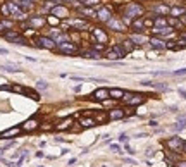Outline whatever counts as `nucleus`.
I'll list each match as a JSON object with an SVG mask.
<instances>
[{
    "mask_svg": "<svg viewBox=\"0 0 186 167\" xmlns=\"http://www.w3.org/2000/svg\"><path fill=\"white\" fill-rule=\"evenodd\" d=\"M165 145H167L169 150H172V152H186V141L179 136L169 138V140L165 141Z\"/></svg>",
    "mask_w": 186,
    "mask_h": 167,
    "instance_id": "3",
    "label": "nucleus"
},
{
    "mask_svg": "<svg viewBox=\"0 0 186 167\" xmlns=\"http://www.w3.org/2000/svg\"><path fill=\"white\" fill-rule=\"evenodd\" d=\"M141 16H143V7L140 4H134V2H131L129 5H126L124 12H122V22H126V24H131L134 19L141 17Z\"/></svg>",
    "mask_w": 186,
    "mask_h": 167,
    "instance_id": "1",
    "label": "nucleus"
},
{
    "mask_svg": "<svg viewBox=\"0 0 186 167\" xmlns=\"http://www.w3.org/2000/svg\"><path fill=\"white\" fill-rule=\"evenodd\" d=\"M119 45H121L122 49H124L126 53H128V52H133V50H134V45H133V41H131L129 38L124 40V41H122V43H119Z\"/></svg>",
    "mask_w": 186,
    "mask_h": 167,
    "instance_id": "25",
    "label": "nucleus"
},
{
    "mask_svg": "<svg viewBox=\"0 0 186 167\" xmlns=\"http://www.w3.org/2000/svg\"><path fill=\"white\" fill-rule=\"evenodd\" d=\"M112 50H114V52L117 53V55H119V59H122V57H124V55H126L124 49H122L121 45H114V47H112Z\"/></svg>",
    "mask_w": 186,
    "mask_h": 167,
    "instance_id": "31",
    "label": "nucleus"
},
{
    "mask_svg": "<svg viewBox=\"0 0 186 167\" xmlns=\"http://www.w3.org/2000/svg\"><path fill=\"white\" fill-rule=\"evenodd\" d=\"M50 16H55V17L59 19H65V17H69V10L65 9L64 5H55V7H52L50 9Z\"/></svg>",
    "mask_w": 186,
    "mask_h": 167,
    "instance_id": "8",
    "label": "nucleus"
},
{
    "mask_svg": "<svg viewBox=\"0 0 186 167\" xmlns=\"http://www.w3.org/2000/svg\"><path fill=\"white\" fill-rule=\"evenodd\" d=\"M110 148H112V150H116V152H119V153H121V146H119V145H112Z\"/></svg>",
    "mask_w": 186,
    "mask_h": 167,
    "instance_id": "44",
    "label": "nucleus"
},
{
    "mask_svg": "<svg viewBox=\"0 0 186 167\" xmlns=\"http://www.w3.org/2000/svg\"><path fill=\"white\" fill-rule=\"evenodd\" d=\"M124 117H126L124 109H112L107 114V119H110V121H119V119H124Z\"/></svg>",
    "mask_w": 186,
    "mask_h": 167,
    "instance_id": "12",
    "label": "nucleus"
},
{
    "mask_svg": "<svg viewBox=\"0 0 186 167\" xmlns=\"http://www.w3.org/2000/svg\"><path fill=\"white\" fill-rule=\"evenodd\" d=\"M91 98L97 102H105L109 98V90L107 88H98L93 91V95H91Z\"/></svg>",
    "mask_w": 186,
    "mask_h": 167,
    "instance_id": "11",
    "label": "nucleus"
},
{
    "mask_svg": "<svg viewBox=\"0 0 186 167\" xmlns=\"http://www.w3.org/2000/svg\"><path fill=\"white\" fill-rule=\"evenodd\" d=\"M42 129H52V126H48V124H43V126H42Z\"/></svg>",
    "mask_w": 186,
    "mask_h": 167,
    "instance_id": "46",
    "label": "nucleus"
},
{
    "mask_svg": "<svg viewBox=\"0 0 186 167\" xmlns=\"http://www.w3.org/2000/svg\"><path fill=\"white\" fill-rule=\"evenodd\" d=\"M24 95H26V97H30L31 100H36V102L40 100V95L36 91H33V90H26V88H24Z\"/></svg>",
    "mask_w": 186,
    "mask_h": 167,
    "instance_id": "29",
    "label": "nucleus"
},
{
    "mask_svg": "<svg viewBox=\"0 0 186 167\" xmlns=\"http://www.w3.org/2000/svg\"><path fill=\"white\" fill-rule=\"evenodd\" d=\"M67 24L71 28H76V29H85L88 26V22L83 21V19H71V21H67Z\"/></svg>",
    "mask_w": 186,
    "mask_h": 167,
    "instance_id": "17",
    "label": "nucleus"
},
{
    "mask_svg": "<svg viewBox=\"0 0 186 167\" xmlns=\"http://www.w3.org/2000/svg\"><path fill=\"white\" fill-rule=\"evenodd\" d=\"M79 124H81L83 128H95L98 122H97L93 117H85V119H81V121H79Z\"/></svg>",
    "mask_w": 186,
    "mask_h": 167,
    "instance_id": "22",
    "label": "nucleus"
},
{
    "mask_svg": "<svg viewBox=\"0 0 186 167\" xmlns=\"http://www.w3.org/2000/svg\"><path fill=\"white\" fill-rule=\"evenodd\" d=\"M129 40L133 41V43H138V45H143V43H147L148 40L145 38L143 35H140V33H133V35L129 36Z\"/></svg>",
    "mask_w": 186,
    "mask_h": 167,
    "instance_id": "23",
    "label": "nucleus"
},
{
    "mask_svg": "<svg viewBox=\"0 0 186 167\" xmlns=\"http://www.w3.org/2000/svg\"><path fill=\"white\" fill-rule=\"evenodd\" d=\"M122 102H126L129 107H138V105H141L143 102H145V97H143L141 93H128V91H124V97L121 98Z\"/></svg>",
    "mask_w": 186,
    "mask_h": 167,
    "instance_id": "2",
    "label": "nucleus"
},
{
    "mask_svg": "<svg viewBox=\"0 0 186 167\" xmlns=\"http://www.w3.org/2000/svg\"><path fill=\"white\" fill-rule=\"evenodd\" d=\"M36 43H38L40 49H47V50H55L57 49V43L50 38V36H38V38H36Z\"/></svg>",
    "mask_w": 186,
    "mask_h": 167,
    "instance_id": "6",
    "label": "nucleus"
},
{
    "mask_svg": "<svg viewBox=\"0 0 186 167\" xmlns=\"http://www.w3.org/2000/svg\"><path fill=\"white\" fill-rule=\"evenodd\" d=\"M57 52L59 53H69V55H73V53H78L79 49H78V45L73 43V41H65V43H59L57 45Z\"/></svg>",
    "mask_w": 186,
    "mask_h": 167,
    "instance_id": "5",
    "label": "nucleus"
},
{
    "mask_svg": "<svg viewBox=\"0 0 186 167\" xmlns=\"http://www.w3.org/2000/svg\"><path fill=\"white\" fill-rule=\"evenodd\" d=\"M91 47H93V50H97V52H102V50H105V43H98V41H95Z\"/></svg>",
    "mask_w": 186,
    "mask_h": 167,
    "instance_id": "36",
    "label": "nucleus"
},
{
    "mask_svg": "<svg viewBox=\"0 0 186 167\" xmlns=\"http://www.w3.org/2000/svg\"><path fill=\"white\" fill-rule=\"evenodd\" d=\"M0 53H2V55H7V53H9V52H7V50H5V49H0Z\"/></svg>",
    "mask_w": 186,
    "mask_h": 167,
    "instance_id": "47",
    "label": "nucleus"
},
{
    "mask_svg": "<svg viewBox=\"0 0 186 167\" xmlns=\"http://www.w3.org/2000/svg\"><path fill=\"white\" fill-rule=\"evenodd\" d=\"M119 140H121V141H128V140H126V134H121V136H119Z\"/></svg>",
    "mask_w": 186,
    "mask_h": 167,
    "instance_id": "49",
    "label": "nucleus"
},
{
    "mask_svg": "<svg viewBox=\"0 0 186 167\" xmlns=\"http://www.w3.org/2000/svg\"><path fill=\"white\" fill-rule=\"evenodd\" d=\"M4 38L9 40V41H12V43H16V45H28L26 40H24V36H21V33H19L18 29L5 31V33H4Z\"/></svg>",
    "mask_w": 186,
    "mask_h": 167,
    "instance_id": "4",
    "label": "nucleus"
},
{
    "mask_svg": "<svg viewBox=\"0 0 186 167\" xmlns=\"http://www.w3.org/2000/svg\"><path fill=\"white\" fill-rule=\"evenodd\" d=\"M169 24H171V26H177V28H181V22H179V21H177V17H171V19H169Z\"/></svg>",
    "mask_w": 186,
    "mask_h": 167,
    "instance_id": "38",
    "label": "nucleus"
},
{
    "mask_svg": "<svg viewBox=\"0 0 186 167\" xmlns=\"http://www.w3.org/2000/svg\"><path fill=\"white\" fill-rule=\"evenodd\" d=\"M40 128V122H38V119H35V117H33V119H28V121H26V122H24V124H22V131H28V133H30V131H35V129H38Z\"/></svg>",
    "mask_w": 186,
    "mask_h": 167,
    "instance_id": "14",
    "label": "nucleus"
},
{
    "mask_svg": "<svg viewBox=\"0 0 186 167\" xmlns=\"http://www.w3.org/2000/svg\"><path fill=\"white\" fill-rule=\"evenodd\" d=\"M81 55L85 59H93V60H98V59H102V53L97 52V50H85V52H81Z\"/></svg>",
    "mask_w": 186,
    "mask_h": 167,
    "instance_id": "19",
    "label": "nucleus"
},
{
    "mask_svg": "<svg viewBox=\"0 0 186 167\" xmlns=\"http://www.w3.org/2000/svg\"><path fill=\"white\" fill-rule=\"evenodd\" d=\"M79 14H81V16H85V17H97V12L93 9H91V7H81V9H79Z\"/></svg>",
    "mask_w": 186,
    "mask_h": 167,
    "instance_id": "24",
    "label": "nucleus"
},
{
    "mask_svg": "<svg viewBox=\"0 0 186 167\" xmlns=\"http://www.w3.org/2000/svg\"><path fill=\"white\" fill-rule=\"evenodd\" d=\"M164 28V26H167V21H165L164 17H155L153 19V28Z\"/></svg>",
    "mask_w": 186,
    "mask_h": 167,
    "instance_id": "30",
    "label": "nucleus"
},
{
    "mask_svg": "<svg viewBox=\"0 0 186 167\" xmlns=\"http://www.w3.org/2000/svg\"><path fill=\"white\" fill-rule=\"evenodd\" d=\"M45 19L43 17H38V16H33V17L28 21V24H30V28L33 29V28H42V26H45Z\"/></svg>",
    "mask_w": 186,
    "mask_h": 167,
    "instance_id": "16",
    "label": "nucleus"
},
{
    "mask_svg": "<svg viewBox=\"0 0 186 167\" xmlns=\"http://www.w3.org/2000/svg\"><path fill=\"white\" fill-rule=\"evenodd\" d=\"M105 24H107L112 31H119V33L124 31V22H122V19H119V16H112V17L109 19Z\"/></svg>",
    "mask_w": 186,
    "mask_h": 167,
    "instance_id": "7",
    "label": "nucleus"
},
{
    "mask_svg": "<svg viewBox=\"0 0 186 167\" xmlns=\"http://www.w3.org/2000/svg\"><path fill=\"white\" fill-rule=\"evenodd\" d=\"M73 124V117H65L64 121H61V122L55 126L57 131H65V129H69V126Z\"/></svg>",
    "mask_w": 186,
    "mask_h": 167,
    "instance_id": "20",
    "label": "nucleus"
},
{
    "mask_svg": "<svg viewBox=\"0 0 186 167\" xmlns=\"http://www.w3.org/2000/svg\"><path fill=\"white\" fill-rule=\"evenodd\" d=\"M176 167H186V162H177Z\"/></svg>",
    "mask_w": 186,
    "mask_h": 167,
    "instance_id": "45",
    "label": "nucleus"
},
{
    "mask_svg": "<svg viewBox=\"0 0 186 167\" xmlns=\"http://www.w3.org/2000/svg\"><path fill=\"white\" fill-rule=\"evenodd\" d=\"M22 129L21 128H12V129H7V131L0 133V138H12V136H18V134H21Z\"/></svg>",
    "mask_w": 186,
    "mask_h": 167,
    "instance_id": "21",
    "label": "nucleus"
},
{
    "mask_svg": "<svg viewBox=\"0 0 186 167\" xmlns=\"http://www.w3.org/2000/svg\"><path fill=\"white\" fill-rule=\"evenodd\" d=\"M179 95H181V97H184V98H186V91H184V90H179Z\"/></svg>",
    "mask_w": 186,
    "mask_h": 167,
    "instance_id": "48",
    "label": "nucleus"
},
{
    "mask_svg": "<svg viewBox=\"0 0 186 167\" xmlns=\"http://www.w3.org/2000/svg\"><path fill=\"white\" fill-rule=\"evenodd\" d=\"M47 21L50 22V24H59V17H55V16H50Z\"/></svg>",
    "mask_w": 186,
    "mask_h": 167,
    "instance_id": "42",
    "label": "nucleus"
},
{
    "mask_svg": "<svg viewBox=\"0 0 186 167\" xmlns=\"http://www.w3.org/2000/svg\"><path fill=\"white\" fill-rule=\"evenodd\" d=\"M85 7H91V5H97V4H100V0H79Z\"/></svg>",
    "mask_w": 186,
    "mask_h": 167,
    "instance_id": "34",
    "label": "nucleus"
},
{
    "mask_svg": "<svg viewBox=\"0 0 186 167\" xmlns=\"http://www.w3.org/2000/svg\"><path fill=\"white\" fill-rule=\"evenodd\" d=\"M184 16H186V12H184Z\"/></svg>",
    "mask_w": 186,
    "mask_h": 167,
    "instance_id": "53",
    "label": "nucleus"
},
{
    "mask_svg": "<svg viewBox=\"0 0 186 167\" xmlns=\"http://www.w3.org/2000/svg\"><path fill=\"white\" fill-rule=\"evenodd\" d=\"M129 26H131V31H133V33H143V29H145V19H141V17L134 19Z\"/></svg>",
    "mask_w": 186,
    "mask_h": 167,
    "instance_id": "15",
    "label": "nucleus"
},
{
    "mask_svg": "<svg viewBox=\"0 0 186 167\" xmlns=\"http://www.w3.org/2000/svg\"><path fill=\"white\" fill-rule=\"evenodd\" d=\"M2 29H5V28H4V24H2V21H0V33H2Z\"/></svg>",
    "mask_w": 186,
    "mask_h": 167,
    "instance_id": "50",
    "label": "nucleus"
},
{
    "mask_svg": "<svg viewBox=\"0 0 186 167\" xmlns=\"http://www.w3.org/2000/svg\"><path fill=\"white\" fill-rule=\"evenodd\" d=\"M105 59H109V60H117L119 55H117L114 50H109V52H105Z\"/></svg>",
    "mask_w": 186,
    "mask_h": 167,
    "instance_id": "32",
    "label": "nucleus"
},
{
    "mask_svg": "<svg viewBox=\"0 0 186 167\" xmlns=\"http://www.w3.org/2000/svg\"><path fill=\"white\" fill-rule=\"evenodd\" d=\"M2 14H4V16H10V10H9V5L7 4L2 5Z\"/></svg>",
    "mask_w": 186,
    "mask_h": 167,
    "instance_id": "39",
    "label": "nucleus"
},
{
    "mask_svg": "<svg viewBox=\"0 0 186 167\" xmlns=\"http://www.w3.org/2000/svg\"><path fill=\"white\" fill-rule=\"evenodd\" d=\"M10 91H16V93H24V88L19 86V84H10Z\"/></svg>",
    "mask_w": 186,
    "mask_h": 167,
    "instance_id": "37",
    "label": "nucleus"
},
{
    "mask_svg": "<svg viewBox=\"0 0 186 167\" xmlns=\"http://www.w3.org/2000/svg\"><path fill=\"white\" fill-rule=\"evenodd\" d=\"M69 2H74V0H69Z\"/></svg>",
    "mask_w": 186,
    "mask_h": 167,
    "instance_id": "52",
    "label": "nucleus"
},
{
    "mask_svg": "<svg viewBox=\"0 0 186 167\" xmlns=\"http://www.w3.org/2000/svg\"><path fill=\"white\" fill-rule=\"evenodd\" d=\"M91 35H93V38H95V41H98V43H107V33H105L104 29H100V28H93V31H91Z\"/></svg>",
    "mask_w": 186,
    "mask_h": 167,
    "instance_id": "10",
    "label": "nucleus"
},
{
    "mask_svg": "<svg viewBox=\"0 0 186 167\" xmlns=\"http://www.w3.org/2000/svg\"><path fill=\"white\" fill-rule=\"evenodd\" d=\"M148 43H150V47L153 50H165V47H167V43H165L162 38H157V36H152V38H148Z\"/></svg>",
    "mask_w": 186,
    "mask_h": 167,
    "instance_id": "9",
    "label": "nucleus"
},
{
    "mask_svg": "<svg viewBox=\"0 0 186 167\" xmlns=\"http://www.w3.org/2000/svg\"><path fill=\"white\" fill-rule=\"evenodd\" d=\"M186 12V9H181V7H172L171 9V16H174V17H179V16H183V14Z\"/></svg>",
    "mask_w": 186,
    "mask_h": 167,
    "instance_id": "28",
    "label": "nucleus"
},
{
    "mask_svg": "<svg viewBox=\"0 0 186 167\" xmlns=\"http://www.w3.org/2000/svg\"><path fill=\"white\" fill-rule=\"evenodd\" d=\"M36 88H38V90H47L48 83H47V81H43V79H38V81H36Z\"/></svg>",
    "mask_w": 186,
    "mask_h": 167,
    "instance_id": "35",
    "label": "nucleus"
},
{
    "mask_svg": "<svg viewBox=\"0 0 186 167\" xmlns=\"http://www.w3.org/2000/svg\"><path fill=\"white\" fill-rule=\"evenodd\" d=\"M110 17H112V12H110L109 7H102V9L97 12V19H98L100 22H107Z\"/></svg>",
    "mask_w": 186,
    "mask_h": 167,
    "instance_id": "13",
    "label": "nucleus"
},
{
    "mask_svg": "<svg viewBox=\"0 0 186 167\" xmlns=\"http://www.w3.org/2000/svg\"><path fill=\"white\" fill-rule=\"evenodd\" d=\"M2 24H4V28H12L14 26V22L9 21V19H4V21H2Z\"/></svg>",
    "mask_w": 186,
    "mask_h": 167,
    "instance_id": "43",
    "label": "nucleus"
},
{
    "mask_svg": "<svg viewBox=\"0 0 186 167\" xmlns=\"http://www.w3.org/2000/svg\"><path fill=\"white\" fill-rule=\"evenodd\" d=\"M184 74H186V67H183V69L174 71V72H172V76H184Z\"/></svg>",
    "mask_w": 186,
    "mask_h": 167,
    "instance_id": "40",
    "label": "nucleus"
},
{
    "mask_svg": "<svg viewBox=\"0 0 186 167\" xmlns=\"http://www.w3.org/2000/svg\"><path fill=\"white\" fill-rule=\"evenodd\" d=\"M153 12H155V14H164V16H165V14L171 12V9H169L167 5H157L155 9H153Z\"/></svg>",
    "mask_w": 186,
    "mask_h": 167,
    "instance_id": "27",
    "label": "nucleus"
},
{
    "mask_svg": "<svg viewBox=\"0 0 186 167\" xmlns=\"http://www.w3.org/2000/svg\"><path fill=\"white\" fill-rule=\"evenodd\" d=\"M2 69H4V71H9V72H19V67L18 66H10V64H5V66H2Z\"/></svg>",
    "mask_w": 186,
    "mask_h": 167,
    "instance_id": "33",
    "label": "nucleus"
},
{
    "mask_svg": "<svg viewBox=\"0 0 186 167\" xmlns=\"http://www.w3.org/2000/svg\"><path fill=\"white\" fill-rule=\"evenodd\" d=\"M122 97H124V90H121V88L109 90V98H112V100H121Z\"/></svg>",
    "mask_w": 186,
    "mask_h": 167,
    "instance_id": "18",
    "label": "nucleus"
},
{
    "mask_svg": "<svg viewBox=\"0 0 186 167\" xmlns=\"http://www.w3.org/2000/svg\"><path fill=\"white\" fill-rule=\"evenodd\" d=\"M153 86H155L157 90H160V91H165V90H167V86H165L164 83H157V84H153Z\"/></svg>",
    "mask_w": 186,
    "mask_h": 167,
    "instance_id": "41",
    "label": "nucleus"
},
{
    "mask_svg": "<svg viewBox=\"0 0 186 167\" xmlns=\"http://www.w3.org/2000/svg\"><path fill=\"white\" fill-rule=\"evenodd\" d=\"M184 128H186V117H179V121L172 126L174 131H183Z\"/></svg>",
    "mask_w": 186,
    "mask_h": 167,
    "instance_id": "26",
    "label": "nucleus"
},
{
    "mask_svg": "<svg viewBox=\"0 0 186 167\" xmlns=\"http://www.w3.org/2000/svg\"><path fill=\"white\" fill-rule=\"evenodd\" d=\"M57 2H59V4H61V0H57Z\"/></svg>",
    "mask_w": 186,
    "mask_h": 167,
    "instance_id": "51",
    "label": "nucleus"
}]
</instances>
